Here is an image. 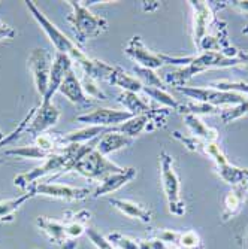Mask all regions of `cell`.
<instances>
[{"label": "cell", "instance_id": "cell-1", "mask_svg": "<svg viewBox=\"0 0 248 249\" xmlns=\"http://www.w3.org/2000/svg\"><path fill=\"white\" fill-rule=\"evenodd\" d=\"M27 9L30 11L32 17L36 19V22L39 24V27L45 32V35L48 36V39L51 40V43L54 45V48L57 53L60 54H64L67 57H71L72 61L78 63L79 66H82L87 60H88V55L84 54L78 47L76 43L74 40H71L69 37H67L54 22H51L47 17H45L40 9L35 5V2H32V0H27V2H24Z\"/></svg>", "mask_w": 248, "mask_h": 249}, {"label": "cell", "instance_id": "cell-2", "mask_svg": "<svg viewBox=\"0 0 248 249\" xmlns=\"http://www.w3.org/2000/svg\"><path fill=\"white\" fill-rule=\"evenodd\" d=\"M67 3L72 8V12L67 15V21L71 22L75 37L79 43L99 37L108 29V21L102 17L95 15L85 5H82V2Z\"/></svg>", "mask_w": 248, "mask_h": 249}, {"label": "cell", "instance_id": "cell-3", "mask_svg": "<svg viewBox=\"0 0 248 249\" xmlns=\"http://www.w3.org/2000/svg\"><path fill=\"white\" fill-rule=\"evenodd\" d=\"M67 172H72L71 158L57 149L54 154H51L47 158V160H43V163L40 166L18 175L14 179V184H15V187L24 190V193H26L30 190V187H33L36 184V180H39L40 178H45L48 175L60 176V175H64Z\"/></svg>", "mask_w": 248, "mask_h": 249}, {"label": "cell", "instance_id": "cell-4", "mask_svg": "<svg viewBox=\"0 0 248 249\" xmlns=\"http://www.w3.org/2000/svg\"><path fill=\"white\" fill-rule=\"evenodd\" d=\"M72 170L82 175L84 178L102 182V180L105 178H108L109 175L123 172L124 167L112 163L105 155H102L96 148H92L84 155L79 157V160L74 164Z\"/></svg>", "mask_w": 248, "mask_h": 249}, {"label": "cell", "instance_id": "cell-5", "mask_svg": "<svg viewBox=\"0 0 248 249\" xmlns=\"http://www.w3.org/2000/svg\"><path fill=\"white\" fill-rule=\"evenodd\" d=\"M160 172H162V184L168 198V205L171 213L175 216H183L186 213V205L179 194V176L173 167V158L166 151L160 152Z\"/></svg>", "mask_w": 248, "mask_h": 249}, {"label": "cell", "instance_id": "cell-6", "mask_svg": "<svg viewBox=\"0 0 248 249\" xmlns=\"http://www.w3.org/2000/svg\"><path fill=\"white\" fill-rule=\"evenodd\" d=\"M179 93L186 94L187 97L193 99L194 102L208 103L215 107L221 106H235L247 100V96L238 94V93H228L220 91L215 88H196V87H181L178 88Z\"/></svg>", "mask_w": 248, "mask_h": 249}, {"label": "cell", "instance_id": "cell-7", "mask_svg": "<svg viewBox=\"0 0 248 249\" xmlns=\"http://www.w3.org/2000/svg\"><path fill=\"white\" fill-rule=\"evenodd\" d=\"M53 55L50 51L43 50V48H36L30 53L27 64H29V71L32 72L35 87L38 94L43 99L45 94L48 91V84H50V73H51V67H53Z\"/></svg>", "mask_w": 248, "mask_h": 249}, {"label": "cell", "instance_id": "cell-8", "mask_svg": "<svg viewBox=\"0 0 248 249\" xmlns=\"http://www.w3.org/2000/svg\"><path fill=\"white\" fill-rule=\"evenodd\" d=\"M60 110L53 102H42L38 107H33L32 118L27 124L26 133L38 138L57 124L60 120Z\"/></svg>", "mask_w": 248, "mask_h": 249}, {"label": "cell", "instance_id": "cell-9", "mask_svg": "<svg viewBox=\"0 0 248 249\" xmlns=\"http://www.w3.org/2000/svg\"><path fill=\"white\" fill-rule=\"evenodd\" d=\"M30 190L35 191L36 196H45V197H53L58 200L66 201H78L85 200L93 194L95 190L92 188H81V187H71V185H63V184H53V182H40L30 187Z\"/></svg>", "mask_w": 248, "mask_h": 249}, {"label": "cell", "instance_id": "cell-10", "mask_svg": "<svg viewBox=\"0 0 248 249\" xmlns=\"http://www.w3.org/2000/svg\"><path fill=\"white\" fill-rule=\"evenodd\" d=\"M132 115L127 110H117V109H109V107H99L93 112H87V114H81L76 117L78 123H84L87 125H96L103 128H114L124 121L130 120Z\"/></svg>", "mask_w": 248, "mask_h": 249}, {"label": "cell", "instance_id": "cell-11", "mask_svg": "<svg viewBox=\"0 0 248 249\" xmlns=\"http://www.w3.org/2000/svg\"><path fill=\"white\" fill-rule=\"evenodd\" d=\"M124 53L126 55H129L132 60H134L138 63V66H142V67H147V69H159L165 64L163 58H162V54H155L153 51H150L145 43L142 42V39L139 36H133L124 48Z\"/></svg>", "mask_w": 248, "mask_h": 249}, {"label": "cell", "instance_id": "cell-12", "mask_svg": "<svg viewBox=\"0 0 248 249\" xmlns=\"http://www.w3.org/2000/svg\"><path fill=\"white\" fill-rule=\"evenodd\" d=\"M36 225L50 237L51 242L58 245L61 249H75L76 248V242L71 240L66 234L64 221H57V219H51L47 216H39L36 219Z\"/></svg>", "mask_w": 248, "mask_h": 249}, {"label": "cell", "instance_id": "cell-13", "mask_svg": "<svg viewBox=\"0 0 248 249\" xmlns=\"http://www.w3.org/2000/svg\"><path fill=\"white\" fill-rule=\"evenodd\" d=\"M72 60L64 54L56 53L54 60H53V67L50 73V84H48V91L42 99V102H53V96L58 91V88L66 78L67 72L72 69Z\"/></svg>", "mask_w": 248, "mask_h": 249}, {"label": "cell", "instance_id": "cell-14", "mask_svg": "<svg viewBox=\"0 0 248 249\" xmlns=\"http://www.w3.org/2000/svg\"><path fill=\"white\" fill-rule=\"evenodd\" d=\"M58 93H61L67 100L79 107H88L93 105V100H90V97H87V94L84 93V88L81 85V81L78 79V76L75 75L72 69L67 72L66 78L63 79L58 88Z\"/></svg>", "mask_w": 248, "mask_h": 249}, {"label": "cell", "instance_id": "cell-15", "mask_svg": "<svg viewBox=\"0 0 248 249\" xmlns=\"http://www.w3.org/2000/svg\"><path fill=\"white\" fill-rule=\"evenodd\" d=\"M111 128H103V127H96V125H87L79 130L69 131L63 136H56L57 146H66V145H76V143H88L95 139H97L99 136H103L108 133Z\"/></svg>", "mask_w": 248, "mask_h": 249}, {"label": "cell", "instance_id": "cell-16", "mask_svg": "<svg viewBox=\"0 0 248 249\" xmlns=\"http://www.w3.org/2000/svg\"><path fill=\"white\" fill-rule=\"evenodd\" d=\"M190 3L194 11V42L197 47L202 37L207 36V32L212 26L215 18L211 11V6L207 2H190Z\"/></svg>", "mask_w": 248, "mask_h": 249}, {"label": "cell", "instance_id": "cell-17", "mask_svg": "<svg viewBox=\"0 0 248 249\" xmlns=\"http://www.w3.org/2000/svg\"><path fill=\"white\" fill-rule=\"evenodd\" d=\"M134 178H136V169H133V167H127L120 173H112L108 178H105L100 182V185L93 191V197H100V196L115 193L117 190L129 184Z\"/></svg>", "mask_w": 248, "mask_h": 249}, {"label": "cell", "instance_id": "cell-18", "mask_svg": "<svg viewBox=\"0 0 248 249\" xmlns=\"http://www.w3.org/2000/svg\"><path fill=\"white\" fill-rule=\"evenodd\" d=\"M133 143V139L129 138V136L118 133V131H112V128L105 133L102 138L99 139V142L96 143V149L102 154V155H109L112 152H117L123 148H127Z\"/></svg>", "mask_w": 248, "mask_h": 249}, {"label": "cell", "instance_id": "cell-19", "mask_svg": "<svg viewBox=\"0 0 248 249\" xmlns=\"http://www.w3.org/2000/svg\"><path fill=\"white\" fill-rule=\"evenodd\" d=\"M184 121L186 125L190 128L193 138L205 142V143H215L218 139V133L217 130H214L212 127L207 125L204 121H202L197 115H191V114H186L184 115Z\"/></svg>", "mask_w": 248, "mask_h": 249}, {"label": "cell", "instance_id": "cell-20", "mask_svg": "<svg viewBox=\"0 0 248 249\" xmlns=\"http://www.w3.org/2000/svg\"><path fill=\"white\" fill-rule=\"evenodd\" d=\"M151 114V112H150ZM150 114H144V115H134L130 120L124 121L123 124L117 125L112 128V131H118L123 133L129 138L134 139L136 136L142 134L144 131H151V115Z\"/></svg>", "mask_w": 248, "mask_h": 249}, {"label": "cell", "instance_id": "cell-21", "mask_svg": "<svg viewBox=\"0 0 248 249\" xmlns=\"http://www.w3.org/2000/svg\"><path fill=\"white\" fill-rule=\"evenodd\" d=\"M111 205L132 219H138L141 222H150L151 221V212L148 209H145L144 206L138 205V203L132 201V200L111 198Z\"/></svg>", "mask_w": 248, "mask_h": 249}, {"label": "cell", "instance_id": "cell-22", "mask_svg": "<svg viewBox=\"0 0 248 249\" xmlns=\"http://www.w3.org/2000/svg\"><path fill=\"white\" fill-rule=\"evenodd\" d=\"M36 194L33 190H29L26 193H22L21 196L15 198H8V200H0V222H11L14 221V215L17 211L24 205L26 201L33 198Z\"/></svg>", "mask_w": 248, "mask_h": 249}, {"label": "cell", "instance_id": "cell-23", "mask_svg": "<svg viewBox=\"0 0 248 249\" xmlns=\"http://www.w3.org/2000/svg\"><path fill=\"white\" fill-rule=\"evenodd\" d=\"M218 175L226 180L230 185H236V187H245L248 190V169H239L233 164H230L229 161L218 164Z\"/></svg>", "mask_w": 248, "mask_h": 249}, {"label": "cell", "instance_id": "cell-24", "mask_svg": "<svg viewBox=\"0 0 248 249\" xmlns=\"http://www.w3.org/2000/svg\"><path fill=\"white\" fill-rule=\"evenodd\" d=\"M118 102L124 106L127 112L132 115H144L150 114L151 107L145 102L144 97H139L138 93H130V91H123L118 94Z\"/></svg>", "mask_w": 248, "mask_h": 249}, {"label": "cell", "instance_id": "cell-25", "mask_svg": "<svg viewBox=\"0 0 248 249\" xmlns=\"http://www.w3.org/2000/svg\"><path fill=\"white\" fill-rule=\"evenodd\" d=\"M108 82L112 85H117L123 88L124 91H130V93H141L144 87L136 78H133L132 75L124 72L120 66H114V72H112Z\"/></svg>", "mask_w": 248, "mask_h": 249}, {"label": "cell", "instance_id": "cell-26", "mask_svg": "<svg viewBox=\"0 0 248 249\" xmlns=\"http://www.w3.org/2000/svg\"><path fill=\"white\" fill-rule=\"evenodd\" d=\"M245 193H247L245 187H236L233 191H230L226 196V198H224V213H223L224 219H229L241 209L242 201L245 200Z\"/></svg>", "mask_w": 248, "mask_h": 249}, {"label": "cell", "instance_id": "cell-27", "mask_svg": "<svg viewBox=\"0 0 248 249\" xmlns=\"http://www.w3.org/2000/svg\"><path fill=\"white\" fill-rule=\"evenodd\" d=\"M54 154V152H53ZM5 155H14L21 158H30V160H47L51 152L43 151L42 148L32 145V146H22V148H12L5 151Z\"/></svg>", "mask_w": 248, "mask_h": 249}, {"label": "cell", "instance_id": "cell-28", "mask_svg": "<svg viewBox=\"0 0 248 249\" xmlns=\"http://www.w3.org/2000/svg\"><path fill=\"white\" fill-rule=\"evenodd\" d=\"M142 91L153 100L159 102L160 105H165L173 110H178L179 109V103L171 96L168 94L163 88H153V87H142Z\"/></svg>", "mask_w": 248, "mask_h": 249}, {"label": "cell", "instance_id": "cell-29", "mask_svg": "<svg viewBox=\"0 0 248 249\" xmlns=\"http://www.w3.org/2000/svg\"><path fill=\"white\" fill-rule=\"evenodd\" d=\"M133 72L136 75V79L144 85V87H153V88H163V81L155 75L154 71L147 69L142 66H134Z\"/></svg>", "mask_w": 248, "mask_h": 249}, {"label": "cell", "instance_id": "cell-30", "mask_svg": "<svg viewBox=\"0 0 248 249\" xmlns=\"http://www.w3.org/2000/svg\"><path fill=\"white\" fill-rule=\"evenodd\" d=\"M248 115V99L239 105H235V106H229L226 109H223L221 112V121L224 124H229L235 120H239L242 117H247Z\"/></svg>", "mask_w": 248, "mask_h": 249}, {"label": "cell", "instance_id": "cell-31", "mask_svg": "<svg viewBox=\"0 0 248 249\" xmlns=\"http://www.w3.org/2000/svg\"><path fill=\"white\" fill-rule=\"evenodd\" d=\"M181 112L186 115V114H191V115H212V114H217L220 110L218 107L215 106H211L208 103H202V102H191L189 105H183L179 106Z\"/></svg>", "mask_w": 248, "mask_h": 249}, {"label": "cell", "instance_id": "cell-32", "mask_svg": "<svg viewBox=\"0 0 248 249\" xmlns=\"http://www.w3.org/2000/svg\"><path fill=\"white\" fill-rule=\"evenodd\" d=\"M81 85L84 88V93L87 94V97L90 99H96V100H106V94L100 89V87H97L96 81L84 76V79L81 81Z\"/></svg>", "mask_w": 248, "mask_h": 249}, {"label": "cell", "instance_id": "cell-33", "mask_svg": "<svg viewBox=\"0 0 248 249\" xmlns=\"http://www.w3.org/2000/svg\"><path fill=\"white\" fill-rule=\"evenodd\" d=\"M108 240L112 243V245H117L120 249H139V242L138 240H133V239H129L120 233H112L108 236Z\"/></svg>", "mask_w": 248, "mask_h": 249}, {"label": "cell", "instance_id": "cell-34", "mask_svg": "<svg viewBox=\"0 0 248 249\" xmlns=\"http://www.w3.org/2000/svg\"><path fill=\"white\" fill-rule=\"evenodd\" d=\"M35 145L42 148L43 151L47 152H56L57 151V141H56V136H51V134H47L43 133L40 136H38V138H35Z\"/></svg>", "mask_w": 248, "mask_h": 249}, {"label": "cell", "instance_id": "cell-35", "mask_svg": "<svg viewBox=\"0 0 248 249\" xmlns=\"http://www.w3.org/2000/svg\"><path fill=\"white\" fill-rule=\"evenodd\" d=\"M85 233H87V236L90 237V240L93 242V245H95L97 249H114V245H112L106 237H103L102 234H99L96 230H93V229H87Z\"/></svg>", "mask_w": 248, "mask_h": 249}, {"label": "cell", "instance_id": "cell-36", "mask_svg": "<svg viewBox=\"0 0 248 249\" xmlns=\"http://www.w3.org/2000/svg\"><path fill=\"white\" fill-rule=\"evenodd\" d=\"M179 245H181L184 249H196L200 242H199V236L194 231H186L179 234Z\"/></svg>", "mask_w": 248, "mask_h": 249}, {"label": "cell", "instance_id": "cell-37", "mask_svg": "<svg viewBox=\"0 0 248 249\" xmlns=\"http://www.w3.org/2000/svg\"><path fill=\"white\" fill-rule=\"evenodd\" d=\"M157 240H160L163 243H178L179 242V233L171 231V230H163L155 236Z\"/></svg>", "mask_w": 248, "mask_h": 249}, {"label": "cell", "instance_id": "cell-38", "mask_svg": "<svg viewBox=\"0 0 248 249\" xmlns=\"http://www.w3.org/2000/svg\"><path fill=\"white\" fill-rule=\"evenodd\" d=\"M15 35L17 32L11 26L5 24L3 21H0V39H12Z\"/></svg>", "mask_w": 248, "mask_h": 249}, {"label": "cell", "instance_id": "cell-39", "mask_svg": "<svg viewBox=\"0 0 248 249\" xmlns=\"http://www.w3.org/2000/svg\"><path fill=\"white\" fill-rule=\"evenodd\" d=\"M235 8H238L239 11L248 14V0H241V2H232Z\"/></svg>", "mask_w": 248, "mask_h": 249}, {"label": "cell", "instance_id": "cell-40", "mask_svg": "<svg viewBox=\"0 0 248 249\" xmlns=\"http://www.w3.org/2000/svg\"><path fill=\"white\" fill-rule=\"evenodd\" d=\"M5 138H6V134H3V133H2V130H0V146H2V143H3V141H5Z\"/></svg>", "mask_w": 248, "mask_h": 249}, {"label": "cell", "instance_id": "cell-41", "mask_svg": "<svg viewBox=\"0 0 248 249\" xmlns=\"http://www.w3.org/2000/svg\"><path fill=\"white\" fill-rule=\"evenodd\" d=\"M242 33H244V35H248V26H247V27H245V29L242 30Z\"/></svg>", "mask_w": 248, "mask_h": 249}]
</instances>
